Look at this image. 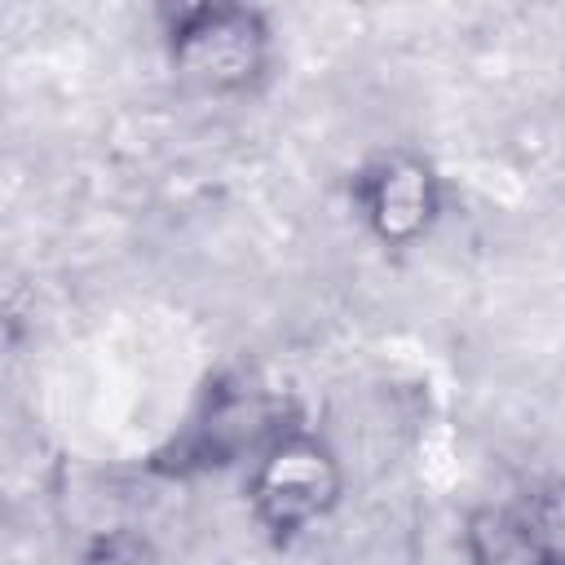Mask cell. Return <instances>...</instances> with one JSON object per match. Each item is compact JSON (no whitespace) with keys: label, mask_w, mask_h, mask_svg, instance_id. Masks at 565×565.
Segmentation results:
<instances>
[{"label":"cell","mask_w":565,"mask_h":565,"mask_svg":"<svg viewBox=\"0 0 565 565\" xmlns=\"http://www.w3.org/2000/svg\"><path fill=\"white\" fill-rule=\"evenodd\" d=\"M353 199H358L371 234L388 247L415 243L441 207L433 168L415 154H402V150L371 159L353 181Z\"/></svg>","instance_id":"4"},{"label":"cell","mask_w":565,"mask_h":565,"mask_svg":"<svg viewBox=\"0 0 565 565\" xmlns=\"http://www.w3.org/2000/svg\"><path fill=\"white\" fill-rule=\"evenodd\" d=\"M269 26L247 4H181L168 13V57L199 93H247L269 71Z\"/></svg>","instance_id":"1"},{"label":"cell","mask_w":565,"mask_h":565,"mask_svg":"<svg viewBox=\"0 0 565 565\" xmlns=\"http://www.w3.org/2000/svg\"><path fill=\"white\" fill-rule=\"evenodd\" d=\"M252 512L274 539H291L327 516L340 499V459L313 433H282L252 468Z\"/></svg>","instance_id":"2"},{"label":"cell","mask_w":565,"mask_h":565,"mask_svg":"<svg viewBox=\"0 0 565 565\" xmlns=\"http://www.w3.org/2000/svg\"><path fill=\"white\" fill-rule=\"evenodd\" d=\"M282 419H287V406L274 393H265V388H221V393H212L203 415L181 437L177 468H185V463L216 468V463H234L243 455H260L282 433H291V424H282Z\"/></svg>","instance_id":"3"},{"label":"cell","mask_w":565,"mask_h":565,"mask_svg":"<svg viewBox=\"0 0 565 565\" xmlns=\"http://www.w3.org/2000/svg\"><path fill=\"white\" fill-rule=\"evenodd\" d=\"M463 543L472 565H552L521 508H477Z\"/></svg>","instance_id":"5"},{"label":"cell","mask_w":565,"mask_h":565,"mask_svg":"<svg viewBox=\"0 0 565 565\" xmlns=\"http://www.w3.org/2000/svg\"><path fill=\"white\" fill-rule=\"evenodd\" d=\"M521 512H525L534 539L543 543L547 561H552V565H565V481L543 486Z\"/></svg>","instance_id":"6"}]
</instances>
